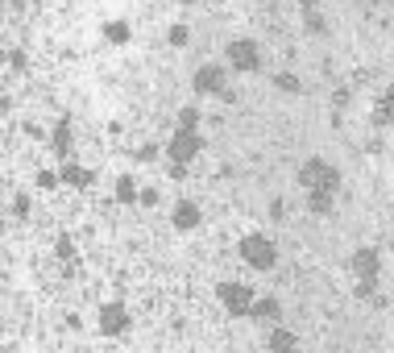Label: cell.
Wrapping results in <instances>:
<instances>
[{
    "mask_svg": "<svg viewBox=\"0 0 394 353\" xmlns=\"http://www.w3.org/2000/svg\"><path fill=\"white\" fill-rule=\"evenodd\" d=\"M299 183H303L307 191H337L341 171H337L332 162H324V158H307V162L299 166Z\"/></svg>",
    "mask_w": 394,
    "mask_h": 353,
    "instance_id": "cell-1",
    "label": "cell"
},
{
    "mask_svg": "<svg viewBox=\"0 0 394 353\" xmlns=\"http://www.w3.org/2000/svg\"><path fill=\"white\" fill-rule=\"evenodd\" d=\"M241 258H245L253 270H270V266L278 262V254H274V241H270V237H258V233L241 241Z\"/></svg>",
    "mask_w": 394,
    "mask_h": 353,
    "instance_id": "cell-2",
    "label": "cell"
},
{
    "mask_svg": "<svg viewBox=\"0 0 394 353\" xmlns=\"http://www.w3.org/2000/svg\"><path fill=\"white\" fill-rule=\"evenodd\" d=\"M229 67L233 71H258L262 67V50H258V42H249V37H237V42H229Z\"/></svg>",
    "mask_w": 394,
    "mask_h": 353,
    "instance_id": "cell-3",
    "label": "cell"
},
{
    "mask_svg": "<svg viewBox=\"0 0 394 353\" xmlns=\"http://www.w3.org/2000/svg\"><path fill=\"white\" fill-rule=\"evenodd\" d=\"M216 295H220V304H224L233 316H249V312H253V304H258V300H253V291H249L245 283H220V291H216Z\"/></svg>",
    "mask_w": 394,
    "mask_h": 353,
    "instance_id": "cell-4",
    "label": "cell"
},
{
    "mask_svg": "<svg viewBox=\"0 0 394 353\" xmlns=\"http://www.w3.org/2000/svg\"><path fill=\"white\" fill-rule=\"evenodd\" d=\"M195 154H199V133H195V129H179V133H174V141H170V162L187 166Z\"/></svg>",
    "mask_w": 394,
    "mask_h": 353,
    "instance_id": "cell-5",
    "label": "cell"
},
{
    "mask_svg": "<svg viewBox=\"0 0 394 353\" xmlns=\"http://www.w3.org/2000/svg\"><path fill=\"white\" fill-rule=\"evenodd\" d=\"M195 92H204V96H224V67H216V62L199 67V71H195Z\"/></svg>",
    "mask_w": 394,
    "mask_h": 353,
    "instance_id": "cell-6",
    "label": "cell"
},
{
    "mask_svg": "<svg viewBox=\"0 0 394 353\" xmlns=\"http://www.w3.org/2000/svg\"><path fill=\"white\" fill-rule=\"evenodd\" d=\"M353 275H357V283H378V250H357Z\"/></svg>",
    "mask_w": 394,
    "mask_h": 353,
    "instance_id": "cell-7",
    "label": "cell"
},
{
    "mask_svg": "<svg viewBox=\"0 0 394 353\" xmlns=\"http://www.w3.org/2000/svg\"><path fill=\"white\" fill-rule=\"evenodd\" d=\"M100 329H104L108 337L125 333V329H129V316H125V308H120V304H108V308L100 312Z\"/></svg>",
    "mask_w": 394,
    "mask_h": 353,
    "instance_id": "cell-8",
    "label": "cell"
},
{
    "mask_svg": "<svg viewBox=\"0 0 394 353\" xmlns=\"http://www.w3.org/2000/svg\"><path fill=\"white\" fill-rule=\"evenodd\" d=\"M374 125H378V129L394 125V87L378 96V104H374Z\"/></svg>",
    "mask_w": 394,
    "mask_h": 353,
    "instance_id": "cell-9",
    "label": "cell"
},
{
    "mask_svg": "<svg viewBox=\"0 0 394 353\" xmlns=\"http://www.w3.org/2000/svg\"><path fill=\"white\" fill-rule=\"evenodd\" d=\"M199 225V208L191 204V200H183L179 208H174V229H195Z\"/></svg>",
    "mask_w": 394,
    "mask_h": 353,
    "instance_id": "cell-10",
    "label": "cell"
},
{
    "mask_svg": "<svg viewBox=\"0 0 394 353\" xmlns=\"http://www.w3.org/2000/svg\"><path fill=\"white\" fill-rule=\"evenodd\" d=\"M295 345H299V341H295L291 329H274V333H270V353H295Z\"/></svg>",
    "mask_w": 394,
    "mask_h": 353,
    "instance_id": "cell-11",
    "label": "cell"
},
{
    "mask_svg": "<svg viewBox=\"0 0 394 353\" xmlns=\"http://www.w3.org/2000/svg\"><path fill=\"white\" fill-rule=\"evenodd\" d=\"M249 316H258V320H278V316H283V304H278V300H258Z\"/></svg>",
    "mask_w": 394,
    "mask_h": 353,
    "instance_id": "cell-12",
    "label": "cell"
},
{
    "mask_svg": "<svg viewBox=\"0 0 394 353\" xmlns=\"http://www.w3.org/2000/svg\"><path fill=\"white\" fill-rule=\"evenodd\" d=\"M62 179H66L71 187H87V183H91V171H83V166L66 162V166H62Z\"/></svg>",
    "mask_w": 394,
    "mask_h": 353,
    "instance_id": "cell-13",
    "label": "cell"
},
{
    "mask_svg": "<svg viewBox=\"0 0 394 353\" xmlns=\"http://www.w3.org/2000/svg\"><path fill=\"white\" fill-rule=\"evenodd\" d=\"M307 208H312L316 216H328V212H332V191H312V196H307Z\"/></svg>",
    "mask_w": 394,
    "mask_h": 353,
    "instance_id": "cell-14",
    "label": "cell"
},
{
    "mask_svg": "<svg viewBox=\"0 0 394 353\" xmlns=\"http://www.w3.org/2000/svg\"><path fill=\"white\" fill-rule=\"evenodd\" d=\"M54 150H58V154H66V150H71V129H66V125H58V129H54Z\"/></svg>",
    "mask_w": 394,
    "mask_h": 353,
    "instance_id": "cell-15",
    "label": "cell"
},
{
    "mask_svg": "<svg viewBox=\"0 0 394 353\" xmlns=\"http://www.w3.org/2000/svg\"><path fill=\"white\" fill-rule=\"evenodd\" d=\"M274 87H278V92H299V79L283 71V75H274Z\"/></svg>",
    "mask_w": 394,
    "mask_h": 353,
    "instance_id": "cell-16",
    "label": "cell"
},
{
    "mask_svg": "<svg viewBox=\"0 0 394 353\" xmlns=\"http://www.w3.org/2000/svg\"><path fill=\"white\" fill-rule=\"evenodd\" d=\"M116 196H120L125 204H129V200H137V187H133V179H120V183H116Z\"/></svg>",
    "mask_w": 394,
    "mask_h": 353,
    "instance_id": "cell-17",
    "label": "cell"
},
{
    "mask_svg": "<svg viewBox=\"0 0 394 353\" xmlns=\"http://www.w3.org/2000/svg\"><path fill=\"white\" fill-rule=\"evenodd\" d=\"M195 121H199L195 108H183V112H179V129H195Z\"/></svg>",
    "mask_w": 394,
    "mask_h": 353,
    "instance_id": "cell-18",
    "label": "cell"
},
{
    "mask_svg": "<svg viewBox=\"0 0 394 353\" xmlns=\"http://www.w3.org/2000/svg\"><path fill=\"white\" fill-rule=\"evenodd\" d=\"M303 17H307V29H312V33H320V29H324V17H320V8H316V12H303Z\"/></svg>",
    "mask_w": 394,
    "mask_h": 353,
    "instance_id": "cell-19",
    "label": "cell"
},
{
    "mask_svg": "<svg viewBox=\"0 0 394 353\" xmlns=\"http://www.w3.org/2000/svg\"><path fill=\"white\" fill-rule=\"evenodd\" d=\"M170 42H174V46H187V25H174V29H170Z\"/></svg>",
    "mask_w": 394,
    "mask_h": 353,
    "instance_id": "cell-20",
    "label": "cell"
},
{
    "mask_svg": "<svg viewBox=\"0 0 394 353\" xmlns=\"http://www.w3.org/2000/svg\"><path fill=\"white\" fill-rule=\"evenodd\" d=\"M370 4H382V0H370ZM391 4H394V0H391Z\"/></svg>",
    "mask_w": 394,
    "mask_h": 353,
    "instance_id": "cell-21",
    "label": "cell"
},
{
    "mask_svg": "<svg viewBox=\"0 0 394 353\" xmlns=\"http://www.w3.org/2000/svg\"><path fill=\"white\" fill-rule=\"evenodd\" d=\"M391 29H394V12H391Z\"/></svg>",
    "mask_w": 394,
    "mask_h": 353,
    "instance_id": "cell-22",
    "label": "cell"
},
{
    "mask_svg": "<svg viewBox=\"0 0 394 353\" xmlns=\"http://www.w3.org/2000/svg\"><path fill=\"white\" fill-rule=\"evenodd\" d=\"M391 246H394V241H391Z\"/></svg>",
    "mask_w": 394,
    "mask_h": 353,
    "instance_id": "cell-23",
    "label": "cell"
}]
</instances>
